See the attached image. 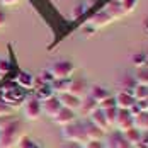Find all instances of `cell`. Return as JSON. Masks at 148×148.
<instances>
[{"label":"cell","instance_id":"6da1fadb","mask_svg":"<svg viewBox=\"0 0 148 148\" xmlns=\"http://www.w3.org/2000/svg\"><path fill=\"white\" fill-rule=\"evenodd\" d=\"M118 17H121L119 2L118 0H112L111 3H107V5L104 7L101 12H97L95 15H92L89 21H87L85 26H90V27H94V29H97V27H104V26H107L109 22L116 21Z\"/></svg>","mask_w":148,"mask_h":148},{"label":"cell","instance_id":"7a4b0ae2","mask_svg":"<svg viewBox=\"0 0 148 148\" xmlns=\"http://www.w3.org/2000/svg\"><path fill=\"white\" fill-rule=\"evenodd\" d=\"M21 124L9 123L0 130V148H12L15 143L21 141Z\"/></svg>","mask_w":148,"mask_h":148},{"label":"cell","instance_id":"3957f363","mask_svg":"<svg viewBox=\"0 0 148 148\" xmlns=\"http://www.w3.org/2000/svg\"><path fill=\"white\" fill-rule=\"evenodd\" d=\"M63 136H65L66 141L77 143L82 148L89 143L87 138H85V131H84V123H77L75 121V123L68 124V126H63Z\"/></svg>","mask_w":148,"mask_h":148},{"label":"cell","instance_id":"277c9868","mask_svg":"<svg viewBox=\"0 0 148 148\" xmlns=\"http://www.w3.org/2000/svg\"><path fill=\"white\" fill-rule=\"evenodd\" d=\"M0 101L14 109V107H17V106H21V104L24 102L26 97H24V94H22L21 89H15L12 85H7V87H3V89L0 90Z\"/></svg>","mask_w":148,"mask_h":148},{"label":"cell","instance_id":"5b68a950","mask_svg":"<svg viewBox=\"0 0 148 148\" xmlns=\"http://www.w3.org/2000/svg\"><path fill=\"white\" fill-rule=\"evenodd\" d=\"M75 72V66L72 61H66V60H60L55 61L49 68V73L53 77V80H61V78H70Z\"/></svg>","mask_w":148,"mask_h":148},{"label":"cell","instance_id":"8992f818","mask_svg":"<svg viewBox=\"0 0 148 148\" xmlns=\"http://www.w3.org/2000/svg\"><path fill=\"white\" fill-rule=\"evenodd\" d=\"M43 114V109H41V102L34 97H29L24 101V116L29 121H38Z\"/></svg>","mask_w":148,"mask_h":148},{"label":"cell","instance_id":"52a82bcc","mask_svg":"<svg viewBox=\"0 0 148 148\" xmlns=\"http://www.w3.org/2000/svg\"><path fill=\"white\" fill-rule=\"evenodd\" d=\"M116 126H118L119 133H124V131H128V130L134 128V118L131 116V112L126 111V109H118Z\"/></svg>","mask_w":148,"mask_h":148},{"label":"cell","instance_id":"ba28073f","mask_svg":"<svg viewBox=\"0 0 148 148\" xmlns=\"http://www.w3.org/2000/svg\"><path fill=\"white\" fill-rule=\"evenodd\" d=\"M58 101L61 104V107H66V109H70V111H80V107H82V99L80 97H75L72 94H61L58 95Z\"/></svg>","mask_w":148,"mask_h":148},{"label":"cell","instance_id":"9c48e42d","mask_svg":"<svg viewBox=\"0 0 148 148\" xmlns=\"http://www.w3.org/2000/svg\"><path fill=\"white\" fill-rule=\"evenodd\" d=\"M114 101H116V107L118 109H126V111H130L134 104H136L133 95L128 94V92H124V90H119L118 94L114 95Z\"/></svg>","mask_w":148,"mask_h":148},{"label":"cell","instance_id":"30bf717a","mask_svg":"<svg viewBox=\"0 0 148 148\" xmlns=\"http://www.w3.org/2000/svg\"><path fill=\"white\" fill-rule=\"evenodd\" d=\"M75 121H77L75 112H73V111H70V109H66V107H61V109H60V112L55 116V123L60 124L61 128H63V126L72 124V123H75Z\"/></svg>","mask_w":148,"mask_h":148},{"label":"cell","instance_id":"8fae6325","mask_svg":"<svg viewBox=\"0 0 148 148\" xmlns=\"http://www.w3.org/2000/svg\"><path fill=\"white\" fill-rule=\"evenodd\" d=\"M41 109H43V112H45L46 116H49V118L55 119V116L60 112V109H61V104H60L58 97L55 95V97H51L49 101H46V102L41 104Z\"/></svg>","mask_w":148,"mask_h":148},{"label":"cell","instance_id":"7c38bea8","mask_svg":"<svg viewBox=\"0 0 148 148\" xmlns=\"http://www.w3.org/2000/svg\"><path fill=\"white\" fill-rule=\"evenodd\" d=\"M68 94H72L75 97H80V99L87 97V95H89V87H87L85 80H82V78L72 80V85H70V92H68Z\"/></svg>","mask_w":148,"mask_h":148},{"label":"cell","instance_id":"4fadbf2b","mask_svg":"<svg viewBox=\"0 0 148 148\" xmlns=\"http://www.w3.org/2000/svg\"><path fill=\"white\" fill-rule=\"evenodd\" d=\"M89 118H90V123H92V124H94L95 128H99V130H101L102 133H106V131L109 130V124H107V121H106L104 111H101L99 107H97V109H95V111H94V112L90 114Z\"/></svg>","mask_w":148,"mask_h":148},{"label":"cell","instance_id":"5bb4252c","mask_svg":"<svg viewBox=\"0 0 148 148\" xmlns=\"http://www.w3.org/2000/svg\"><path fill=\"white\" fill-rule=\"evenodd\" d=\"M15 84H17L21 89L31 90V89L36 87V78L31 73H27V72H21V73L17 75V78H15Z\"/></svg>","mask_w":148,"mask_h":148},{"label":"cell","instance_id":"9a60e30c","mask_svg":"<svg viewBox=\"0 0 148 148\" xmlns=\"http://www.w3.org/2000/svg\"><path fill=\"white\" fill-rule=\"evenodd\" d=\"M107 148H133L126 140H124V136L123 133H112L109 134V138H107Z\"/></svg>","mask_w":148,"mask_h":148},{"label":"cell","instance_id":"2e32d148","mask_svg":"<svg viewBox=\"0 0 148 148\" xmlns=\"http://www.w3.org/2000/svg\"><path fill=\"white\" fill-rule=\"evenodd\" d=\"M84 131H85V138H87V141H101V138L104 136L102 131H101L99 128H95L90 121L84 123Z\"/></svg>","mask_w":148,"mask_h":148},{"label":"cell","instance_id":"e0dca14e","mask_svg":"<svg viewBox=\"0 0 148 148\" xmlns=\"http://www.w3.org/2000/svg\"><path fill=\"white\" fill-rule=\"evenodd\" d=\"M70 85H72V78H61V80H53L49 84L51 90L55 94H68L70 92Z\"/></svg>","mask_w":148,"mask_h":148},{"label":"cell","instance_id":"ac0fdd59","mask_svg":"<svg viewBox=\"0 0 148 148\" xmlns=\"http://www.w3.org/2000/svg\"><path fill=\"white\" fill-rule=\"evenodd\" d=\"M89 97L92 99V101H95L97 104H101L102 101H106L107 97H111V94H109V90L107 89L95 85V87H90L89 89Z\"/></svg>","mask_w":148,"mask_h":148},{"label":"cell","instance_id":"d6986e66","mask_svg":"<svg viewBox=\"0 0 148 148\" xmlns=\"http://www.w3.org/2000/svg\"><path fill=\"white\" fill-rule=\"evenodd\" d=\"M51 97H55V92L51 90V87H49L48 84L39 85V87L36 89V92H34V99H38L41 104L46 102V101H49Z\"/></svg>","mask_w":148,"mask_h":148},{"label":"cell","instance_id":"ffe728a7","mask_svg":"<svg viewBox=\"0 0 148 148\" xmlns=\"http://www.w3.org/2000/svg\"><path fill=\"white\" fill-rule=\"evenodd\" d=\"M123 136H124V140H126V141H128L131 147L138 145V143L141 141V138H143L141 131H140V130H136V128H131V130L124 131V133H123Z\"/></svg>","mask_w":148,"mask_h":148},{"label":"cell","instance_id":"44dd1931","mask_svg":"<svg viewBox=\"0 0 148 148\" xmlns=\"http://www.w3.org/2000/svg\"><path fill=\"white\" fill-rule=\"evenodd\" d=\"M97 107H99V104L95 102V101H92L89 95L82 99V107H80V111H82V114H84V116H90Z\"/></svg>","mask_w":148,"mask_h":148},{"label":"cell","instance_id":"7402d4cb","mask_svg":"<svg viewBox=\"0 0 148 148\" xmlns=\"http://www.w3.org/2000/svg\"><path fill=\"white\" fill-rule=\"evenodd\" d=\"M134 128L140 130L141 133L143 131H148V112L141 111L138 116H134Z\"/></svg>","mask_w":148,"mask_h":148},{"label":"cell","instance_id":"603a6c76","mask_svg":"<svg viewBox=\"0 0 148 148\" xmlns=\"http://www.w3.org/2000/svg\"><path fill=\"white\" fill-rule=\"evenodd\" d=\"M119 2V10H121V15L131 14L136 5H138V0H118Z\"/></svg>","mask_w":148,"mask_h":148},{"label":"cell","instance_id":"cb8c5ba5","mask_svg":"<svg viewBox=\"0 0 148 148\" xmlns=\"http://www.w3.org/2000/svg\"><path fill=\"white\" fill-rule=\"evenodd\" d=\"M133 97H134L136 102L147 101L148 99V87H145V85H136L133 90Z\"/></svg>","mask_w":148,"mask_h":148},{"label":"cell","instance_id":"d4e9b609","mask_svg":"<svg viewBox=\"0 0 148 148\" xmlns=\"http://www.w3.org/2000/svg\"><path fill=\"white\" fill-rule=\"evenodd\" d=\"M134 80H136V84H138V85H145V87H148V66L140 68V70L136 72Z\"/></svg>","mask_w":148,"mask_h":148},{"label":"cell","instance_id":"484cf974","mask_svg":"<svg viewBox=\"0 0 148 148\" xmlns=\"http://www.w3.org/2000/svg\"><path fill=\"white\" fill-rule=\"evenodd\" d=\"M104 116H106V121H107L109 128L116 126V119H118V107H112V109H106V111H104Z\"/></svg>","mask_w":148,"mask_h":148},{"label":"cell","instance_id":"4316f807","mask_svg":"<svg viewBox=\"0 0 148 148\" xmlns=\"http://www.w3.org/2000/svg\"><path fill=\"white\" fill-rule=\"evenodd\" d=\"M131 61H133V65L136 66V68H138V70H140V68H145V66H148L145 53H136V55H133Z\"/></svg>","mask_w":148,"mask_h":148},{"label":"cell","instance_id":"83f0119b","mask_svg":"<svg viewBox=\"0 0 148 148\" xmlns=\"http://www.w3.org/2000/svg\"><path fill=\"white\" fill-rule=\"evenodd\" d=\"M19 147H21V148H41L38 143H34L32 140L26 138V136H22V138H21V141H19Z\"/></svg>","mask_w":148,"mask_h":148},{"label":"cell","instance_id":"f1b7e54d","mask_svg":"<svg viewBox=\"0 0 148 148\" xmlns=\"http://www.w3.org/2000/svg\"><path fill=\"white\" fill-rule=\"evenodd\" d=\"M112 107H116V101H114V97H107L106 101L99 104V109L101 111H106V109H112Z\"/></svg>","mask_w":148,"mask_h":148},{"label":"cell","instance_id":"f546056e","mask_svg":"<svg viewBox=\"0 0 148 148\" xmlns=\"http://www.w3.org/2000/svg\"><path fill=\"white\" fill-rule=\"evenodd\" d=\"M85 10H87V7H85V5H77V7L73 9V14H72V21H77L78 17H82Z\"/></svg>","mask_w":148,"mask_h":148},{"label":"cell","instance_id":"4dcf8cb0","mask_svg":"<svg viewBox=\"0 0 148 148\" xmlns=\"http://www.w3.org/2000/svg\"><path fill=\"white\" fill-rule=\"evenodd\" d=\"M12 107H9L7 104H3L2 101H0V118H5V116H10L12 114Z\"/></svg>","mask_w":148,"mask_h":148},{"label":"cell","instance_id":"1f68e13d","mask_svg":"<svg viewBox=\"0 0 148 148\" xmlns=\"http://www.w3.org/2000/svg\"><path fill=\"white\" fill-rule=\"evenodd\" d=\"M9 70H10V63H9L7 60H0V73L5 75Z\"/></svg>","mask_w":148,"mask_h":148},{"label":"cell","instance_id":"d6a6232c","mask_svg":"<svg viewBox=\"0 0 148 148\" xmlns=\"http://www.w3.org/2000/svg\"><path fill=\"white\" fill-rule=\"evenodd\" d=\"M84 148H104V147L101 145V141H89Z\"/></svg>","mask_w":148,"mask_h":148},{"label":"cell","instance_id":"836d02e7","mask_svg":"<svg viewBox=\"0 0 148 148\" xmlns=\"http://www.w3.org/2000/svg\"><path fill=\"white\" fill-rule=\"evenodd\" d=\"M136 104L140 106V109H141V111L148 112V99H147V101H141V102H136Z\"/></svg>","mask_w":148,"mask_h":148},{"label":"cell","instance_id":"e575fe53","mask_svg":"<svg viewBox=\"0 0 148 148\" xmlns=\"http://www.w3.org/2000/svg\"><path fill=\"white\" fill-rule=\"evenodd\" d=\"M5 22H7V15L0 10V27H3V26H5Z\"/></svg>","mask_w":148,"mask_h":148},{"label":"cell","instance_id":"d590c367","mask_svg":"<svg viewBox=\"0 0 148 148\" xmlns=\"http://www.w3.org/2000/svg\"><path fill=\"white\" fill-rule=\"evenodd\" d=\"M0 2H2L3 5H14V3H17L19 0H0Z\"/></svg>","mask_w":148,"mask_h":148},{"label":"cell","instance_id":"8d00e7d4","mask_svg":"<svg viewBox=\"0 0 148 148\" xmlns=\"http://www.w3.org/2000/svg\"><path fill=\"white\" fill-rule=\"evenodd\" d=\"M145 56H147V63H148V53H147V55H145Z\"/></svg>","mask_w":148,"mask_h":148},{"label":"cell","instance_id":"74e56055","mask_svg":"<svg viewBox=\"0 0 148 148\" xmlns=\"http://www.w3.org/2000/svg\"><path fill=\"white\" fill-rule=\"evenodd\" d=\"M2 77H3V75H2V73H0V78H2Z\"/></svg>","mask_w":148,"mask_h":148},{"label":"cell","instance_id":"f35d334b","mask_svg":"<svg viewBox=\"0 0 148 148\" xmlns=\"http://www.w3.org/2000/svg\"><path fill=\"white\" fill-rule=\"evenodd\" d=\"M147 24H148V22H147Z\"/></svg>","mask_w":148,"mask_h":148}]
</instances>
